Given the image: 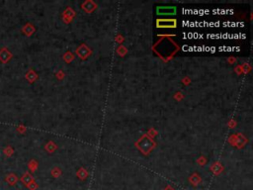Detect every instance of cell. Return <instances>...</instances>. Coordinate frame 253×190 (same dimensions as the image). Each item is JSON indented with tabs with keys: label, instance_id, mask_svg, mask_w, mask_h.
I'll use <instances>...</instances> for the list:
<instances>
[{
	"label": "cell",
	"instance_id": "cell-1",
	"mask_svg": "<svg viewBox=\"0 0 253 190\" xmlns=\"http://www.w3.org/2000/svg\"><path fill=\"white\" fill-rule=\"evenodd\" d=\"M7 181H8V183L10 185H14L15 183H16V181H17V178L12 174V175H10V176H8V177H7Z\"/></svg>",
	"mask_w": 253,
	"mask_h": 190
}]
</instances>
